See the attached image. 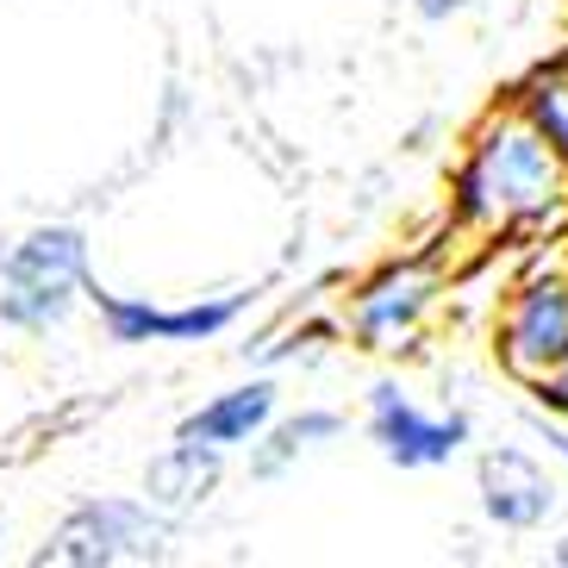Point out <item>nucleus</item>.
I'll return each instance as SVG.
<instances>
[{
	"label": "nucleus",
	"mask_w": 568,
	"mask_h": 568,
	"mask_svg": "<svg viewBox=\"0 0 568 568\" xmlns=\"http://www.w3.org/2000/svg\"><path fill=\"white\" fill-rule=\"evenodd\" d=\"M562 201H568V156L550 151L518 119V106L487 113L450 182L456 225H468V232H525V225H544L550 213H562Z\"/></svg>",
	"instance_id": "f257e3e1"
},
{
	"label": "nucleus",
	"mask_w": 568,
	"mask_h": 568,
	"mask_svg": "<svg viewBox=\"0 0 568 568\" xmlns=\"http://www.w3.org/2000/svg\"><path fill=\"white\" fill-rule=\"evenodd\" d=\"M94 268H88L82 225H32L0 251V325L13 332H57L82 306Z\"/></svg>",
	"instance_id": "f03ea898"
},
{
	"label": "nucleus",
	"mask_w": 568,
	"mask_h": 568,
	"mask_svg": "<svg viewBox=\"0 0 568 568\" xmlns=\"http://www.w3.org/2000/svg\"><path fill=\"white\" fill-rule=\"evenodd\" d=\"M175 544V518L156 513L151 500H125V494H94V500L69 506L57 531L32 550L38 568H119V562H169Z\"/></svg>",
	"instance_id": "7ed1b4c3"
},
{
	"label": "nucleus",
	"mask_w": 568,
	"mask_h": 568,
	"mask_svg": "<svg viewBox=\"0 0 568 568\" xmlns=\"http://www.w3.org/2000/svg\"><path fill=\"white\" fill-rule=\"evenodd\" d=\"M437 301H444V268L432 256H400V263L375 268L368 282L344 294V332L356 351L368 356H400L418 351V337L432 325Z\"/></svg>",
	"instance_id": "20e7f679"
},
{
	"label": "nucleus",
	"mask_w": 568,
	"mask_h": 568,
	"mask_svg": "<svg viewBox=\"0 0 568 568\" xmlns=\"http://www.w3.org/2000/svg\"><path fill=\"white\" fill-rule=\"evenodd\" d=\"M494 356L525 387L568 363V275L562 268H544V275H531V282H518L506 294L500 318H494Z\"/></svg>",
	"instance_id": "39448f33"
},
{
	"label": "nucleus",
	"mask_w": 568,
	"mask_h": 568,
	"mask_svg": "<svg viewBox=\"0 0 568 568\" xmlns=\"http://www.w3.org/2000/svg\"><path fill=\"white\" fill-rule=\"evenodd\" d=\"M82 301L101 313L106 337L125 351H138V344H213L251 313V294H206L187 306H156L151 294H113L101 282H88Z\"/></svg>",
	"instance_id": "423d86ee"
},
{
	"label": "nucleus",
	"mask_w": 568,
	"mask_h": 568,
	"mask_svg": "<svg viewBox=\"0 0 568 568\" xmlns=\"http://www.w3.org/2000/svg\"><path fill=\"white\" fill-rule=\"evenodd\" d=\"M363 425H368V444L387 456L394 468H444L468 450V413H432L418 406L400 382H375L368 387V406H363Z\"/></svg>",
	"instance_id": "0eeeda50"
},
{
	"label": "nucleus",
	"mask_w": 568,
	"mask_h": 568,
	"mask_svg": "<svg viewBox=\"0 0 568 568\" xmlns=\"http://www.w3.org/2000/svg\"><path fill=\"white\" fill-rule=\"evenodd\" d=\"M475 487H481V513L500 525V531H544L562 506V487L531 450L500 444L475 463Z\"/></svg>",
	"instance_id": "6e6552de"
},
{
	"label": "nucleus",
	"mask_w": 568,
	"mask_h": 568,
	"mask_svg": "<svg viewBox=\"0 0 568 568\" xmlns=\"http://www.w3.org/2000/svg\"><path fill=\"white\" fill-rule=\"evenodd\" d=\"M275 413H282V387L268 382V375H256V382H237L225 394H213V400H201L175 425V437L206 444V450H244V444L263 437V425Z\"/></svg>",
	"instance_id": "1a4fd4ad"
},
{
	"label": "nucleus",
	"mask_w": 568,
	"mask_h": 568,
	"mask_svg": "<svg viewBox=\"0 0 568 568\" xmlns=\"http://www.w3.org/2000/svg\"><path fill=\"white\" fill-rule=\"evenodd\" d=\"M219 475H225V450H206V444L175 437V444H169L163 456H151V468H144V500L182 525L187 513H201V506L213 500Z\"/></svg>",
	"instance_id": "9d476101"
},
{
	"label": "nucleus",
	"mask_w": 568,
	"mask_h": 568,
	"mask_svg": "<svg viewBox=\"0 0 568 568\" xmlns=\"http://www.w3.org/2000/svg\"><path fill=\"white\" fill-rule=\"evenodd\" d=\"M344 437V418L332 406H301V413H275L263 425V437L251 444V475L256 481H282L287 468L301 463V456L325 450Z\"/></svg>",
	"instance_id": "9b49d317"
},
{
	"label": "nucleus",
	"mask_w": 568,
	"mask_h": 568,
	"mask_svg": "<svg viewBox=\"0 0 568 568\" xmlns=\"http://www.w3.org/2000/svg\"><path fill=\"white\" fill-rule=\"evenodd\" d=\"M513 106H518V119L550 144V151L568 156V63H544L531 82L518 88Z\"/></svg>",
	"instance_id": "f8f14e48"
},
{
	"label": "nucleus",
	"mask_w": 568,
	"mask_h": 568,
	"mask_svg": "<svg viewBox=\"0 0 568 568\" xmlns=\"http://www.w3.org/2000/svg\"><path fill=\"white\" fill-rule=\"evenodd\" d=\"M531 437L568 468V418H556V413H544V406H531Z\"/></svg>",
	"instance_id": "ddd939ff"
},
{
	"label": "nucleus",
	"mask_w": 568,
	"mask_h": 568,
	"mask_svg": "<svg viewBox=\"0 0 568 568\" xmlns=\"http://www.w3.org/2000/svg\"><path fill=\"white\" fill-rule=\"evenodd\" d=\"M531 406H544V413L568 418V363H562V368H550L544 382H531Z\"/></svg>",
	"instance_id": "4468645a"
},
{
	"label": "nucleus",
	"mask_w": 568,
	"mask_h": 568,
	"mask_svg": "<svg viewBox=\"0 0 568 568\" xmlns=\"http://www.w3.org/2000/svg\"><path fill=\"white\" fill-rule=\"evenodd\" d=\"M475 0H413V13L418 19H432V26H444V19H456V13H468Z\"/></svg>",
	"instance_id": "2eb2a0df"
},
{
	"label": "nucleus",
	"mask_w": 568,
	"mask_h": 568,
	"mask_svg": "<svg viewBox=\"0 0 568 568\" xmlns=\"http://www.w3.org/2000/svg\"><path fill=\"white\" fill-rule=\"evenodd\" d=\"M550 562H556V568H568V537H556V544H550Z\"/></svg>",
	"instance_id": "dca6fc26"
},
{
	"label": "nucleus",
	"mask_w": 568,
	"mask_h": 568,
	"mask_svg": "<svg viewBox=\"0 0 568 568\" xmlns=\"http://www.w3.org/2000/svg\"><path fill=\"white\" fill-rule=\"evenodd\" d=\"M0 537H7V518H0Z\"/></svg>",
	"instance_id": "f3484780"
}]
</instances>
